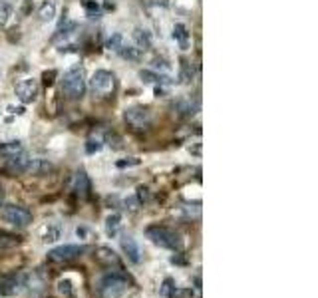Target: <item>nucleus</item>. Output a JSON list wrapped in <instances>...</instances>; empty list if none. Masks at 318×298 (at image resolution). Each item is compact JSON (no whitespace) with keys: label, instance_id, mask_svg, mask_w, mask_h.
Wrapping results in <instances>:
<instances>
[{"label":"nucleus","instance_id":"obj_16","mask_svg":"<svg viewBox=\"0 0 318 298\" xmlns=\"http://www.w3.org/2000/svg\"><path fill=\"white\" fill-rule=\"evenodd\" d=\"M76 191L80 197H88L90 195V179L86 175V171H78L76 173Z\"/></svg>","mask_w":318,"mask_h":298},{"label":"nucleus","instance_id":"obj_39","mask_svg":"<svg viewBox=\"0 0 318 298\" xmlns=\"http://www.w3.org/2000/svg\"><path fill=\"white\" fill-rule=\"evenodd\" d=\"M0 203H2V189H0Z\"/></svg>","mask_w":318,"mask_h":298},{"label":"nucleus","instance_id":"obj_1","mask_svg":"<svg viewBox=\"0 0 318 298\" xmlns=\"http://www.w3.org/2000/svg\"><path fill=\"white\" fill-rule=\"evenodd\" d=\"M145 237L157 245V247H163V248H179L181 247V239L175 231L167 229V227H159V225H153V227H147L145 231Z\"/></svg>","mask_w":318,"mask_h":298},{"label":"nucleus","instance_id":"obj_6","mask_svg":"<svg viewBox=\"0 0 318 298\" xmlns=\"http://www.w3.org/2000/svg\"><path fill=\"white\" fill-rule=\"evenodd\" d=\"M84 250H86V247H80V245H62V247L52 248L48 252V260H52V262H68V260H74L76 256H80Z\"/></svg>","mask_w":318,"mask_h":298},{"label":"nucleus","instance_id":"obj_25","mask_svg":"<svg viewBox=\"0 0 318 298\" xmlns=\"http://www.w3.org/2000/svg\"><path fill=\"white\" fill-rule=\"evenodd\" d=\"M121 44H123V36H121L119 32H115V34H111V36H109V40H107L106 48H107V50H111V52H117V50L121 48Z\"/></svg>","mask_w":318,"mask_h":298},{"label":"nucleus","instance_id":"obj_9","mask_svg":"<svg viewBox=\"0 0 318 298\" xmlns=\"http://www.w3.org/2000/svg\"><path fill=\"white\" fill-rule=\"evenodd\" d=\"M28 165H30V157L24 155V153H16V155H10V159L6 161V171L16 175V173H26L28 171Z\"/></svg>","mask_w":318,"mask_h":298},{"label":"nucleus","instance_id":"obj_14","mask_svg":"<svg viewBox=\"0 0 318 298\" xmlns=\"http://www.w3.org/2000/svg\"><path fill=\"white\" fill-rule=\"evenodd\" d=\"M133 42H135L137 50H149L151 48V36H149V32H145L141 28L133 30Z\"/></svg>","mask_w":318,"mask_h":298},{"label":"nucleus","instance_id":"obj_10","mask_svg":"<svg viewBox=\"0 0 318 298\" xmlns=\"http://www.w3.org/2000/svg\"><path fill=\"white\" fill-rule=\"evenodd\" d=\"M121 248H123V252L127 254V258H129L131 262L137 264V262L141 260V252H139V247H137V243H135L133 237L123 235V237H121Z\"/></svg>","mask_w":318,"mask_h":298},{"label":"nucleus","instance_id":"obj_30","mask_svg":"<svg viewBox=\"0 0 318 298\" xmlns=\"http://www.w3.org/2000/svg\"><path fill=\"white\" fill-rule=\"evenodd\" d=\"M58 290H60V294H64L66 298H72V282H70V280H60V282H58Z\"/></svg>","mask_w":318,"mask_h":298},{"label":"nucleus","instance_id":"obj_27","mask_svg":"<svg viewBox=\"0 0 318 298\" xmlns=\"http://www.w3.org/2000/svg\"><path fill=\"white\" fill-rule=\"evenodd\" d=\"M193 78V66L189 60H181V80L183 82H189Z\"/></svg>","mask_w":318,"mask_h":298},{"label":"nucleus","instance_id":"obj_28","mask_svg":"<svg viewBox=\"0 0 318 298\" xmlns=\"http://www.w3.org/2000/svg\"><path fill=\"white\" fill-rule=\"evenodd\" d=\"M173 290H175V282H173V278H165L163 280V286H161V296H165V298H171V294H173Z\"/></svg>","mask_w":318,"mask_h":298},{"label":"nucleus","instance_id":"obj_32","mask_svg":"<svg viewBox=\"0 0 318 298\" xmlns=\"http://www.w3.org/2000/svg\"><path fill=\"white\" fill-rule=\"evenodd\" d=\"M115 165H117L119 169H123V167H135V165H139V159H137V157H127V159L117 161Z\"/></svg>","mask_w":318,"mask_h":298},{"label":"nucleus","instance_id":"obj_18","mask_svg":"<svg viewBox=\"0 0 318 298\" xmlns=\"http://www.w3.org/2000/svg\"><path fill=\"white\" fill-rule=\"evenodd\" d=\"M78 30V26L74 24V22H70V24H66V26H60L58 28V32L54 34V42H60V40H70L72 36H74V32Z\"/></svg>","mask_w":318,"mask_h":298},{"label":"nucleus","instance_id":"obj_36","mask_svg":"<svg viewBox=\"0 0 318 298\" xmlns=\"http://www.w3.org/2000/svg\"><path fill=\"white\" fill-rule=\"evenodd\" d=\"M171 262H175V264H185V258L179 256V254H175V256H171Z\"/></svg>","mask_w":318,"mask_h":298},{"label":"nucleus","instance_id":"obj_19","mask_svg":"<svg viewBox=\"0 0 318 298\" xmlns=\"http://www.w3.org/2000/svg\"><path fill=\"white\" fill-rule=\"evenodd\" d=\"M50 169V163L46 159H30V165H28V171L26 173H34V175H40L44 171Z\"/></svg>","mask_w":318,"mask_h":298},{"label":"nucleus","instance_id":"obj_8","mask_svg":"<svg viewBox=\"0 0 318 298\" xmlns=\"http://www.w3.org/2000/svg\"><path fill=\"white\" fill-rule=\"evenodd\" d=\"M38 92H40V86H38V80L34 78H28L16 84V96L22 103H32L38 98Z\"/></svg>","mask_w":318,"mask_h":298},{"label":"nucleus","instance_id":"obj_3","mask_svg":"<svg viewBox=\"0 0 318 298\" xmlns=\"http://www.w3.org/2000/svg\"><path fill=\"white\" fill-rule=\"evenodd\" d=\"M127 290V278L121 272H111L102 278L100 282V294L102 298H119Z\"/></svg>","mask_w":318,"mask_h":298},{"label":"nucleus","instance_id":"obj_4","mask_svg":"<svg viewBox=\"0 0 318 298\" xmlns=\"http://www.w3.org/2000/svg\"><path fill=\"white\" fill-rule=\"evenodd\" d=\"M2 219L12 225V227H18V229H24L32 223V213L20 205H8L2 209Z\"/></svg>","mask_w":318,"mask_h":298},{"label":"nucleus","instance_id":"obj_24","mask_svg":"<svg viewBox=\"0 0 318 298\" xmlns=\"http://www.w3.org/2000/svg\"><path fill=\"white\" fill-rule=\"evenodd\" d=\"M12 18V6L6 2H0V26H6Z\"/></svg>","mask_w":318,"mask_h":298},{"label":"nucleus","instance_id":"obj_20","mask_svg":"<svg viewBox=\"0 0 318 298\" xmlns=\"http://www.w3.org/2000/svg\"><path fill=\"white\" fill-rule=\"evenodd\" d=\"M0 151L6 153V155H16V153H22V143L18 139H12V141H6L4 145H0Z\"/></svg>","mask_w":318,"mask_h":298},{"label":"nucleus","instance_id":"obj_37","mask_svg":"<svg viewBox=\"0 0 318 298\" xmlns=\"http://www.w3.org/2000/svg\"><path fill=\"white\" fill-rule=\"evenodd\" d=\"M10 111H14V113H24V107H10Z\"/></svg>","mask_w":318,"mask_h":298},{"label":"nucleus","instance_id":"obj_22","mask_svg":"<svg viewBox=\"0 0 318 298\" xmlns=\"http://www.w3.org/2000/svg\"><path fill=\"white\" fill-rule=\"evenodd\" d=\"M20 245V239L16 235H6V233H0V248H14Z\"/></svg>","mask_w":318,"mask_h":298},{"label":"nucleus","instance_id":"obj_11","mask_svg":"<svg viewBox=\"0 0 318 298\" xmlns=\"http://www.w3.org/2000/svg\"><path fill=\"white\" fill-rule=\"evenodd\" d=\"M139 78L143 80V84H173L171 76H167V74H157V72H151V70H141V72H139Z\"/></svg>","mask_w":318,"mask_h":298},{"label":"nucleus","instance_id":"obj_21","mask_svg":"<svg viewBox=\"0 0 318 298\" xmlns=\"http://www.w3.org/2000/svg\"><path fill=\"white\" fill-rule=\"evenodd\" d=\"M117 54H119L121 58H125V60H131V62L139 60V50H137L135 46H129V44H121V48L117 50Z\"/></svg>","mask_w":318,"mask_h":298},{"label":"nucleus","instance_id":"obj_15","mask_svg":"<svg viewBox=\"0 0 318 298\" xmlns=\"http://www.w3.org/2000/svg\"><path fill=\"white\" fill-rule=\"evenodd\" d=\"M96 258H98L102 264H106V266H111V264H117V262H119V260H117V254H115L109 247H100Z\"/></svg>","mask_w":318,"mask_h":298},{"label":"nucleus","instance_id":"obj_31","mask_svg":"<svg viewBox=\"0 0 318 298\" xmlns=\"http://www.w3.org/2000/svg\"><path fill=\"white\" fill-rule=\"evenodd\" d=\"M58 237H60V227H52V229H48V231H46L44 241H46V243H54Z\"/></svg>","mask_w":318,"mask_h":298},{"label":"nucleus","instance_id":"obj_5","mask_svg":"<svg viewBox=\"0 0 318 298\" xmlns=\"http://www.w3.org/2000/svg\"><path fill=\"white\" fill-rule=\"evenodd\" d=\"M125 121L133 129H147L151 125V111L143 105H131L125 109Z\"/></svg>","mask_w":318,"mask_h":298},{"label":"nucleus","instance_id":"obj_33","mask_svg":"<svg viewBox=\"0 0 318 298\" xmlns=\"http://www.w3.org/2000/svg\"><path fill=\"white\" fill-rule=\"evenodd\" d=\"M149 199H151L149 189H147V187H137V201H139V203H147Z\"/></svg>","mask_w":318,"mask_h":298},{"label":"nucleus","instance_id":"obj_17","mask_svg":"<svg viewBox=\"0 0 318 298\" xmlns=\"http://www.w3.org/2000/svg\"><path fill=\"white\" fill-rule=\"evenodd\" d=\"M173 109H177L179 115L189 117V115H193L197 111V103H193L191 99H179L177 103H173Z\"/></svg>","mask_w":318,"mask_h":298},{"label":"nucleus","instance_id":"obj_2","mask_svg":"<svg viewBox=\"0 0 318 298\" xmlns=\"http://www.w3.org/2000/svg\"><path fill=\"white\" fill-rule=\"evenodd\" d=\"M62 90L66 96H70L72 99H78L84 96V90H86V80H84V70L80 66L76 68H70L64 78H62Z\"/></svg>","mask_w":318,"mask_h":298},{"label":"nucleus","instance_id":"obj_38","mask_svg":"<svg viewBox=\"0 0 318 298\" xmlns=\"http://www.w3.org/2000/svg\"><path fill=\"white\" fill-rule=\"evenodd\" d=\"M78 237H86V229H78Z\"/></svg>","mask_w":318,"mask_h":298},{"label":"nucleus","instance_id":"obj_29","mask_svg":"<svg viewBox=\"0 0 318 298\" xmlns=\"http://www.w3.org/2000/svg\"><path fill=\"white\" fill-rule=\"evenodd\" d=\"M98 151H102V141L90 139V141L86 143V153H88V155H94V153H98Z\"/></svg>","mask_w":318,"mask_h":298},{"label":"nucleus","instance_id":"obj_7","mask_svg":"<svg viewBox=\"0 0 318 298\" xmlns=\"http://www.w3.org/2000/svg\"><path fill=\"white\" fill-rule=\"evenodd\" d=\"M90 88L94 94H109L113 90V76L107 70H96L90 80Z\"/></svg>","mask_w":318,"mask_h":298},{"label":"nucleus","instance_id":"obj_34","mask_svg":"<svg viewBox=\"0 0 318 298\" xmlns=\"http://www.w3.org/2000/svg\"><path fill=\"white\" fill-rule=\"evenodd\" d=\"M153 68H155V70H161V72H169V70H171V66H169L165 60H161V58H155V60H153Z\"/></svg>","mask_w":318,"mask_h":298},{"label":"nucleus","instance_id":"obj_12","mask_svg":"<svg viewBox=\"0 0 318 298\" xmlns=\"http://www.w3.org/2000/svg\"><path fill=\"white\" fill-rule=\"evenodd\" d=\"M173 40H177L179 42V46H181V50H189V44H191V34H189V30H187V26L185 24H175L173 26Z\"/></svg>","mask_w":318,"mask_h":298},{"label":"nucleus","instance_id":"obj_23","mask_svg":"<svg viewBox=\"0 0 318 298\" xmlns=\"http://www.w3.org/2000/svg\"><path fill=\"white\" fill-rule=\"evenodd\" d=\"M119 221H121V217H119L117 213H113V215H109V217L106 219V231H107V235H109V237H113V235L117 233Z\"/></svg>","mask_w":318,"mask_h":298},{"label":"nucleus","instance_id":"obj_26","mask_svg":"<svg viewBox=\"0 0 318 298\" xmlns=\"http://www.w3.org/2000/svg\"><path fill=\"white\" fill-rule=\"evenodd\" d=\"M82 4H84V8L88 10L90 18H100V6H98V2H94V0H82Z\"/></svg>","mask_w":318,"mask_h":298},{"label":"nucleus","instance_id":"obj_35","mask_svg":"<svg viewBox=\"0 0 318 298\" xmlns=\"http://www.w3.org/2000/svg\"><path fill=\"white\" fill-rule=\"evenodd\" d=\"M187 296H193V290H179V288H175L173 294H171V298H187Z\"/></svg>","mask_w":318,"mask_h":298},{"label":"nucleus","instance_id":"obj_13","mask_svg":"<svg viewBox=\"0 0 318 298\" xmlns=\"http://www.w3.org/2000/svg\"><path fill=\"white\" fill-rule=\"evenodd\" d=\"M38 16L42 22H52L54 16H56V2L54 0H44L38 8Z\"/></svg>","mask_w":318,"mask_h":298}]
</instances>
